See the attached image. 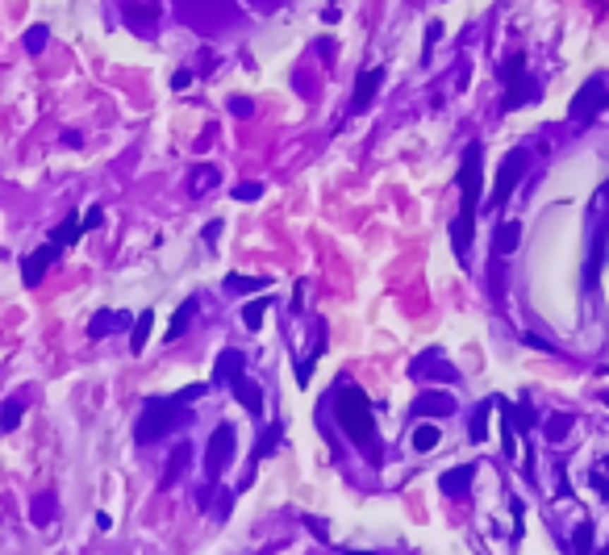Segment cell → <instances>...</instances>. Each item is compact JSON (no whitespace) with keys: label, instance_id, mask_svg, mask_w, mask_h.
Returning <instances> with one entry per match:
<instances>
[{"label":"cell","instance_id":"cell-32","mask_svg":"<svg viewBox=\"0 0 609 555\" xmlns=\"http://www.w3.org/2000/svg\"><path fill=\"white\" fill-rule=\"evenodd\" d=\"M21 42H25V50H30V54H38V50H47L50 30H47V25H34V30H25V38H21Z\"/></svg>","mask_w":609,"mask_h":555},{"label":"cell","instance_id":"cell-21","mask_svg":"<svg viewBox=\"0 0 609 555\" xmlns=\"http://www.w3.org/2000/svg\"><path fill=\"white\" fill-rule=\"evenodd\" d=\"M150 326H155V314H150V309H142L138 318H134V326H130V351H134V355H142V351H146Z\"/></svg>","mask_w":609,"mask_h":555},{"label":"cell","instance_id":"cell-12","mask_svg":"<svg viewBox=\"0 0 609 555\" xmlns=\"http://www.w3.org/2000/svg\"><path fill=\"white\" fill-rule=\"evenodd\" d=\"M605 234H609V226H597V234H593L589 263H584V292H593V288H597V280H601V263H605V251H609Z\"/></svg>","mask_w":609,"mask_h":555},{"label":"cell","instance_id":"cell-2","mask_svg":"<svg viewBox=\"0 0 609 555\" xmlns=\"http://www.w3.org/2000/svg\"><path fill=\"white\" fill-rule=\"evenodd\" d=\"M184 417L188 414L180 410L176 397H146V401H142V417H138V426H134V438H138L142 447H150V443L167 438L171 426L184 422Z\"/></svg>","mask_w":609,"mask_h":555},{"label":"cell","instance_id":"cell-25","mask_svg":"<svg viewBox=\"0 0 609 555\" xmlns=\"http://www.w3.org/2000/svg\"><path fill=\"white\" fill-rule=\"evenodd\" d=\"M438 438H442V426H438V422H422V426L414 430V451H422V455H426V451H434V447H438Z\"/></svg>","mask_w":609,"mask_h":555},{"label":"cell","instance_id":"cell-43","mask_svg":"<svg viewBox=\"0 0 609 555\" xmlns=\"http://www.w3.org/2000/svg\"><path fill=\"white\" fill-rule=\"evenodd\" d=\"M188 84H192V71H188V67H180V71L171 76V88H188Z\"/></svg>","mask_w":609,"mask_h":555},{"label":"cell","instance_id":"cell-27","mask_svg":"<svg viewBox=\"0 0 609 555\" xmlns=\"http://www.w3.org/2000/svg\"><path fill=\"white\" fill-rule=\"evenodd\" d=\"M488 410H493L488 401H484V405H476L471 426H468V438H471V443H484V438H488Z\"/></svg>","mask_w":609,"mask_h":555},{"label":"cell","instance_id":"cell-50","mask_svg":"<svg viewBox=\"0 0 609 555\" xmlns=\"http://www.w3.org/2000/svg\"><path fill=\"white\" fill-rule=\"evenodd\" d=\"M605 467H609V460H605Z\"/></svg>","mask_w":609,"mask_h":555},{"label":"cell","instance_id":"cell-49","mask_svg":"<svg viewBox=\"0 0 609 555\" xmlns=\"http://www.w3.org/2000/svg\"><path fill=\"white\" fill-rule=\"evenodd\" d=\"M601 401H605V405H609V393H601Z\"/></svg>","mask_w":609,"mask_h":555},{"label":"cell","instance_id":"cell-24","mask_svg":"<svg viewBox=\"0 0 609 555\" xmlns=\"http://www.w3.org/2000/svg\"><path fill=\"white\" fill-rule=\"evenodd\" d=\"M471 234H476V222H468V217H455V222H451V251H455V255H468Z\"/></svg>","mask_w":609,"mask_h":555},{"label":"cell","instance_id":"cell-37","mask_svg":"<svg viewBox=\"0 0 609 555\" xmlns=\"http://www.w3.org/2000/svg\"><path fill=\"white\" fill-rule=\"evenodd\" d=\"M572 547H576V551H593V526H589V522H584V526L576 530V539H572Z\"/></svg>","mask_w":609,"mask_h":555},{"label":"cell","instance_id":"cell-22","mask_svg":"<svg viewBox=\"0 0 609 555\" xmlns=\"http://www.w3.org/2000/svg\"><path fill=\"white\" fill-rule=\"evenodd\" d=\"M121 13H126L130 30H142V34H150V25H155V8H146V4H134V0H126V4H121Z\"/></svg>","mask_w":609,"mask_h":555},{"label":"cell","instance_id":"cell-28","mask_svg":"<svg viewBox=\"0 0 609 555\" xmlns=\"http://www.w3.org/2000/svg\"><path fill=\"white\" fill-rule=\"evenodd\" d=\"M188 455H192V447H188V443H180V447H176V460L167 463V476H163V489H171V484L180 480V472L188 467Z\"/></svg>","mask_w":609,"mask_h":555},{"label":"cell","instance_id":"cell-26","mask_svg":"<svg viewBox=\"0 0 609 555\" xmlns=\"http://www.w3.org/2000/svg\"><path fill=\"white\" fill-rule=\"evenodd\" d=\"M567 434H572V417H567V414H551V417H547V426H543V438H547V443H563Z\"/></svg>","mask_w":609,"mask_h":555},{"label":"cell","instance_id":"cell-41","mask_svg":"<svg viewBox=\"0 0 609 555\" xmlns=\"http://www.w3.org/2000/svg\"><path fill=\"white\" fill-rule=\"evenodd\" d=\"M555 497H572V489H567V472H563V463L555 467Z\"/></svg>","mask_w":609,"mask_h":555},{"label":"cell","instance_id":"cell-8","mask_svg":"<svg viewBox=\"0 0 609 555\" xmlns=\"http://www.w3.org/2000/svg\"><path fill=\"white\" fill-rule=\"evenodd\" d=\"M409 414L414 417H451L455 414V397L451 393H442V388H430V393H418L414 401H409Z\"/></svg>","mask_w":609,"mask_h":555},{"label":"cell","instance_id":"cell-48","mask_svg":"<svg viewBox=\"0 0 609 555\" xmlns=\"http://www.w3.org/2000/svg\"><path fill=\"white\" fill-rule=\"evenodd\" d=\"M601 201H605V209H609V180H605V188H601Z\"/></svg>","mask_w":609,"mask_h":555},{"label":"cell","instance_id":"cell-23","mask_svg":"<svg viewBox=\"0 0 609 555\" xmlns=\"http://www.w3.org/2000/svg\"><path fill=\"white\" fill-rule=\"evenodd\" d=\"M267 309H272V297H255V301H246V305H242V326H246V330H259L263 318H267Z\"/></svg>","mask_w":609,"mask_h":555},{"label":"cell","instance_id":"cell-33","mask_svg":"<svg viewBox=\"0 0 609 555\" xmlns=\"http://www.w3.org/2000/svg\"><path fill=\"white\" fill-rule=\"evenodd\" d=\"M276 443H280V430H263V438H259V447L251 451V463H259L267 451H276Z\"/></svg>","mask_w":609,"mask_h":555},{"label":"cell","instance_id":"cell-1","mask_svg":"<svg viewBox=\"0 0 609 555\" xmlns=\"http://www.w3.org/2000/svg\"><path fill=\"white\" fill-rule=\"evenodd\" d=\"M334 410H338V426L346 430V438H351L355 447H363V451L380 455V443H375V422H372V401H368V393H363V388H355V384H342V388L334 393Z\"/></svg>","mask_w":609,"mask_h":555},{"label":"cell","instance_id":"cell-35","mask_svg":"<svg viewBox=\"0 0 609 555\" xmlns=\"http://www.w3.org/2000/svg\"><path fill=\"white\" fill-rule=\"evenodd\" d=\"M230 196H234V201H246V205H251V201H259V196H263V184H238L234 192H230Z\"/></svg>","mask_w":609,"mask_h":555},{"label":"cell","instance_id":"cell-39","mask_svg":"<svg viewBox=\"0 0 609 555\" xmlns=\"http://www.w3.org/2000/svg\"><path fill=\"white\" fill-rule=\"evenodd\" d=\"M100 222H104V209H100V205H92V209L84 213V230H100Z\"/></svg>","mask_w":609,"mask_h":555},{"label":"cell","instance_id":"cell-9","mask_svg":"<svg viewBox=\"0 0 609 555\" xmlns=\"http://www.w3.org/2000/svg\"><path fill=\"white\" fill-rule=\"evenodd\" d=\"M409 376H418V380H442V384H455V380H459V371L442 359V351H426V355H418V359L409 364Z\"/></svg>","mask_w":609,"mask_h":555},{"label":"cell","instance_id":"cell-42","mask_svg":"<svg viewBox=\"0 0 609 555\" xmlns=\"http://www.w3.org/2000/svg\"><path fill=\"white\" fill-rule=\"evenodd\" d=\"M217 238H222V222H209V226H205V242L217 246Z\"/></svg>","mask_w":609,"mask_h":555},{"label":"cell","instance_id":"cell-31","mask_svg":"<svg viewBox=\"0 0 609 555\" xmlns=\"http://www.w3.org/2000/svg\"><path fill=\"white\" fill-rule=\"evenodd\" d=\"M226 288H230V292H259V288H267V280L263 276H238L234 272V276H226Z\"/></svg>","mask_w":609,"mask_h":555},{"label":"cell","instance_id":"cell-5","mask_svg":"<svg viewBox=\"0 0 609 555\" xmlns=\"http://www.w3.org/2000/svg\"><path fill=\"white\" fill-rule=\"evenodd\" d=\"M605 109H609V84H605V76H589V80L580 84V92L572 96L567 117H572L576 126H593V121H597Z\"/></svg>","mask_w":609,"mask_h":555},{"label":"cell","instance_id":"cell-11","mask_svg":"<svg viewBox=\"0 0 609 555\" xmlns=\"http://www.w3.org/2000/svg\"><path fill=\"white\" fill-rule=\"evenodd\" d=\"M380 88H384V67H368V71H359V80H355V100H351V113L372 109V100L380 96Z\"/></svg>","mask_w":609,"mask_h":555},{"label":"cell","instance_id":"cell-19","mask_svg":"<svg viewBox=\"0 0 609 555\" xmlns=\"http://www.w3.org/2000/svg\"><path fill=\"white\" fill-rule=\"evenodd\" d=\"M517 238H521V222H501V226H497V238H493V255H497V259L514 255Z\"/></svg>","mask_w":609,"mask_h":555},{"label":"cell","instance_id":"cell-10","mask_svg":"<svg viewBox=\"0 0 609 555\" xmlns=\"http://www.w3.org/2000/svg\"><path fill=\"white\" fill-rule=\"evenodd\" d=\"M63 255V246H54V242H47V246H38L34 255H25L21 259V280H25V288H38L42 284V276H47V268Z\"/></svg>","mask_w":609,"mask_h":555},{"label":"cell","instance_id":"cell-16","mask_svg":"<svg viewBox=\"0 0 609 555\" xmlns=\"http://www.w3.org/2000/svg\"><path fill=\"white\" fill-rule=\"evenodd\" d=\"M84 234H88V230H84V217H80V213H67V217H63V222L50 230V242L67 251V246H71V242H80Z\"/></svg>","mask_w":609,"mask_h":555},{"label":"cell","instance_id":"cell-29","mask_svg":"<svg viewBox=\"0 0 609 555\" xmlns=\"http://www.w3.org/2000/svg\"><path fill=\"white\" fill-rule=\"evenodd\" d=\"M21 414H25V405H21L17 397H8V401L0 405V430H17V426H21Z\"/></svg>","mask_w":609,"mask_h":555},{"label":"cell","instance_id":"cell-6","mask_svg":"<svg viewBox=\"0 0 609 555\" xmlns=\"http://www.w3.org/2000/svg\"><path fill=\"white\" fill-rule=\"evenodd\" d=\"M526 150H509L505 155V163H501V172H497V184H493V196H488V209H501L509 196L517 192V180L526 176Z\"/></svg>","mask_w":609,"mask_h":555},{"label":"cell","instance_id":"cell-30","mask_svg":"<svg viewBox=\"0 0 609 555\" xmlns=\"http://www.w3.org/2000/svg\"><path fill=\"white\" fill-rule=\"evenodd\" d=\"M217 180H222V176H217V167H196V172H192V180H188V188H192V196H200L205 188H213Z\"/></svg>","mask_w":609,"mask_h":555},{"label":"cell","instance_id":"cell-34","mask_svg":"<svg viewBox=\"0 0 609 555\" xmlns=\"http://www.w3.org/2000/svg\"><path fill=\"white\" fill-rule=\"evenodd\" d=\"M205 393H209V384H188V388L176 393V401H180V405H192V401H200Z\"/></svg>","mask_w":609,"mask_h":555},{"label":"cell","instance_id":"cell-13","mask_svg":"<svg viewBox=\"0 0 609 555\" xmlns=\"http://www.w3.org/2000/svg\"><path fill=\"white\" fill-rule=\"evenodd\" d=\"M471 480H476V463L447 467V472L438 476V493H447V497H464V493L471 489Z\"/></svg>","mask_w":609,"mask_h":555},{"label":"cell","instance_id":"cell-15","mask_svg":"<svg viewBox=\"0 0 609 555\" xmlns=\"http://www.w3.org/2000/svg\"><path fill=\"white\" fill-rule=\"evenodd\" d=\"M196 314H200V301H196V297H184V301H180V309L171 314V326H167V342H180V338L188 334V326H192V318H196Z\"/></svg>","mask_w":609,"mask_h":555},{"label":"cell","instance_id":"cell-14","mask_svg":"<svg viewBox=\"0 0 609 555\" xmlns=\"http://www.w3.org/2000/svg\"><path fill=\"white\" fill-rule=\"evenodd\" d=\"M230 393H234L238 401L246 405V414H255V417L263 414V388H259L255 380H246V371H242V376H234V380H230Z\"/></svg>","mask_w":609,"mask_h":555},{"label":"cell","instance_id":"cell-17","mask_svg":"<svg viewBox=\"0 0 609 555\" xmlns=\"http://www.w3.org/2000/svg\"><path fill=\"white\" fill-rule=\"evenodd\" d=\"M242 371H246V355H242V351H222V355H217V368H213V384H230Z\"/></svg>","mask_w":609,"mask_h":555},{"label":"cell","instance_id":"cell-47","mask_svg":"<svg viewBox=\"0 0 609 555\" xmlns=\"http://www.w3.org/2000/svg\"><path fill=\"white\" fill-rule=\"evenodd\" d=\"M80 142H84V138H80L76 130H67V134H63V146H80Z\"/></svg>","mask_w":609,"mask_h":555},{"label":"cell","instance_id":"cell-18","mask_svg":"<svg viewBox=\"0 0 609 555\" xmlns=\"http://www.w3.org/2000/svg\"><path fill=\"white\" fill-rule=\"evenodd\" d=\"M126 326H134V318H130V314H113V309H104V314H96V318H92V326H88V338H104V334L126 330Z\"/></svg>","mask_w":609,"mask_h":555},{"label":"cell","instance_id":"cell-3","mask_svg":"<svg viewBox=\"0 0 609 555\" xmlns=\"http://www.w3.org/2000/svg\"><path fill=\"white\" fill-rule=\"evenodd\" d=\"M501 80H505L501 113H514V109H521V105H530V100H538V96H543L538 80L526 71V54H517V50L501 59Z\"/></svg>","mask_w":609,"mask_h":555},{"label":"cell","instance_id":"cell-7","mask_svg":"<svg viewBox=\"0 0 609 555\" xmlns=\"http://www.w3.org/2000/svg\"><path fill=\"white\" fill-rule=\"evenodd\" d=\"M234 443H238L234 426L222 422V426L213 430V438H209V451H205V476H209V480H217V476L226 472V463L234 460Z\"/></svg>","mask_w":609,"mask_h":555},{"label":"cell","instance_id":"cell-45","mask_svg":"<svg viewBox=\"0 0 609 555\" xmlns=\"http://www.w3.org/2000/svg\"><path fill=\"white\" fill-rule=\"evenodd\" d=\"M338 17H342V8H338V4H326V8H322V21H338Z\"/></svg>","mask_w":609,"mask_h":555},{"label":"cell","instance_id":"cell-44","mask_svg":"<svg viewBox=\"0 0 609 555\" xmlns=\"http://www.w3.org/2000/svg\"><path fill=\"white\" fill-rule=\"evenodd\" d=\"M593 489H597L601 497H609V476H601V472H593Z\"/></svg>","mask_w":609,"mask_h":555},{"label":"cell","instance_id":"cell-20","mask_svg":"<svg viewBox=\"0 0 609 555\" xmlns=\"http://www.w3.org/2000/svg\"><path fill=\"white\" fill-rule=\"evenodd\" d=\"M322 351H326V330H318V342H313V351L296 359V384H309V380H313V368H318Z\"/></svg>","mask_w":609,"mask_h":555},{"label":"cell","instance_id":"cell-4","mask_svg":"<svg viewBox=\"0 0 609 555\" xmlns=\"http://www.w3.org/2000/svg\"><path fill=\"white\" fill-rule=\"evenodd\" d=\"M480 192H484V146H480V142H468V146H464V163H459V196H464L459 217L476 222V213H480Z\"/></svg>","mask_w":609,"mask_h":555},{"label":"cell","instance_id":"cell-38","mask_svg":"<svg viewBox=\"0 0 609 555\" xmlns=\"http://www.w3.org/2000/svg\"><path fill=\"white\" fill-rule=\"evenodd\" d=\"M230 113H234V117H251V113H255V105H251L246 96H230Z\"/></svg>","mask_w":609,"mask_h":555},{"label":"cell","instance_id":"cell-36","mask_svg":"<svg viewBox=\"0 0 609 555\" xmlns=\"http://www.w3.org/2000/svg\"><path fill=\"white\" fill-rule=\"evenodd\" d=\"M438 38H442V21H430V25H426V50H422L426 63H430V50H434V42H438Z\"/></svg>","mask_w":609,"mask_h":555},{"label":"cell","instance_id":"cell-40","mask_svg":"<svg viewBox=\"0 0 609 555\" xmlns=\"http://www.w3.org/2000/svg\"><path fill=\"white\" fill-rule=\"evenodd\" d=\"M521 342H526V347H538V351H547V355H555V347H551L547 338H538V334H521Z\"/></svg>","mask_w":609,"mask_h":555},{"label":"cell","instance_id":"cell-46","mask_svg":"<svg viewBox=\"0 0 609 555\" xmlns=\"http://www.w3.org/2000/svg\"><path fill=\"white\" fill-rule=\"evenodd\" d=\"M305 305V280H296V297H292V309H301Z\"/></svg>","mask_w":609,"mask_h":555}]
</instances>
